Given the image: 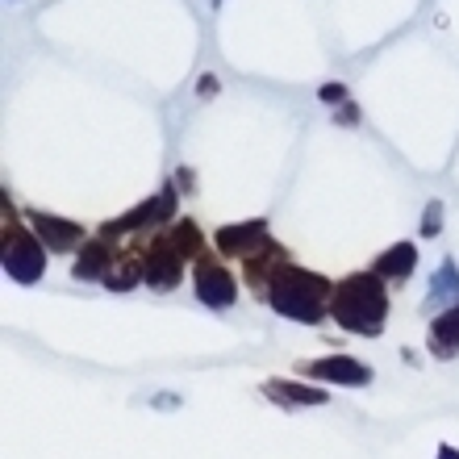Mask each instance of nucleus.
Returning a JSON list of instances; mask_svg holds the SVG:
<instances>
[{
  "instance_id": "5701e85b",
  "label": "nucleus",
  "mask_w": 459,
  "mask_h": 459,
  "mask_svg": "<svg viewBox=\"0 0 459 459\" xmlns=\"http://www.w3.org/2000/svg\"><path fill=\"white\" fill-rule=\"evenodd\" d=\"M213 4H221V0H213Z\"/></svg>"
},
{
  "instance_id": "20e7f679",
  "label": "nucleus",
  "mask_w": 459,
  "mask_h": 459,
  "mask_svg": "<svg viewBox=\"0 0 459 459\" xmlns=\"http://www.w3.org/2000/svg\"><path fill=\"white\" fill-rule=\"evenodd\" d=\"M176 193L180 188H163L159 196H151V201H143V205H134L130 213H121V218L105 221L100 226V234L105 238L117 242L121 234H134V230H146V226H159V221H176Z\"/></svg>"
},
{
  "instance_id": "ddd939ff",
  "label": "nucleus",
  "mask_w": 459,
  "mask_h": 459,
  "mask_svg": "<svg viewBox=\"0 0 459 459\" xmlns=\"http://www.w3.org/2000/svg\"><path fill=\"white\" fill-rule=\"evenodd\" d=\"M451 305H459V267L455 259H443V264L435 267V276H430V297H426V309H451Z\"/></svg>"
},
{
  "instance_id": "9d476101",
  "label": "nucleus",
  "mask_w": 459,
  "mask_h": 459,
  "mask_svg": "<svg viewBox=\"0 0 459 459\" xmlns=\"http://www.w3.org/2000/svg\"><path fill=\"white\" fill-rule=\"evenodd\" d=\"M284 264H289V251H284L280 242L267 238L259 251H251L247 259H242V267H247V289H255L259 297H267V284H272V276H276Z\"/></svg>"
},
{
  "instance_id": "4468645a",
  "label": "nucleus",
  "mask_w": 459,
  "mask_h": 459,
  "mask_svg": "<svg viewBox=\"0 0 459 459\" xmlns=\"http://www.w3.org/2000/svg\"><path fill=\"white\" fill-rule=\"evenodd\" d=\"M430 351H435L438 359H451L459 351V305L443 309V314L430 322Z\"/></svg>"
},
{
  "instance_id": "a211bd4d",
  "label": "nucleus",
  "mask_w": 459,
  "mask_h": 459,
  "mask_svg": "<svg viewBox=\"0 0 459 459\" xmlns=\"http://www.w3.org/2000/svg\"><path fill=\"white\" fill-rule=\"evenodd\" d=\"M438 230H443V201H430V205H426V221H422V234H426V238H435Z\"/></svg>"
},
{
  "instance_id": "9b49d317",
  "label": "nucleus",
  "mask_w": 459,
  "mask_h": 459,
  "mask_svg": "<svg viewBox=\"0 0 459 459\" xmlns=\"http://www.w3.org/2000/svg\"><path fill=\"white\" fill-rule=\"evenodd\" d=\"M213 242H218L221 255H238V259H247V255L259 251V247L267 242V221L251 218V221H238V226H221L218 234H213Z\"/></svg>"
},
{
  "instance_id": "7ed1b4c3",
  "label": "nucleus",
  "mask_w": 459,
  "mask_h": 459,
  "mask_svg": "<svg viewBox=\"0 0 459 459\" xmlns=\"http://www.w3.org/2000/svg\"><path fill=\"white\" fill-rule=\"evenodd\" d=\"M47 272V247L38 234L22 226V221H13L4 226V276L17 280V284H38Z\"/></svg>"
},
{
  "instance_id": "412c9836",
  "label": "nucleus",
  "mask_w": 459,
  "mask_h": 459,
  "mask_svg": "<svg viewBox=\"0 0 459 459\" xmlns=\"http://www.w3.org/2000/svg\"><path fill=\"white\" fill-rule=\"evenodd\" d=\"M218 75H201V88H196V92H201V97H209V92H218Z\"/></svg>"
},
{
  "instance_id": "423d86ee",
  "label": "nucleus",
  "mask_w": 459,
  "mask_h": 459,
  "mask_svg": "<svg viewBox=\"0 0 459 459\" xmlns=\"http://www.w3.org/2000/svg\"><path fill=\"white\" fill-rule=\"evenodd\" d=\"M180 276H184L180 251L171 247L168 234H159V238L143 251V280H146V284H151L155 292H171L176 284H180Z\"/></svg>"
},
{
  "instance_id": "4be33fe9",
  "label": "nucleus",
  "mask_w": 459,
  "mask_h": 459,
  "mask_svg": "<svg viewBox=\"0 0 459 459\" xmlns=\"http://www.w3.org/2000/svg\"><path fill=\"white\" fill-rule=\"evenodd\" d=\"M438 459H459V451H455V447H447V443H443V447H438Z\"/></svg>"
},
{
  "instance_id": "39448f33",
  "label": "nucleus",
  "mask_w": 459,
  "mask_h": 459,
  "mask_svg": "<svg viewBox=\"0 0 459 459\" xmlns=\"http://www.w3.org/2000/svg\"><path fill=\"white\" fill-rule=\"evenodd\" d=\"M193 284H196V301L209 305V309H230L238 301V280L226 272V264L218 259H196V272H193Z\"/></svg>"
},
{
  "instance_id": "6ab92c4d",
  "label": "nucleus",
  "mask_w": 459,
  "mask_h": 459,
  "mask_svg": "<svg viewBox=\"0 0 459 459\" xmlns=\"http://www.w3.org/2000/svg\"><path fill=\"white\" fill-rule=\"evenodd\" d=\"M317 97L326 100V105H347V88L330 80V84H322V92H317Z\"/></svg>"
},
{
  "instance_id": "0eeeda50",
  "label": "nucleus",
  "mask_w": 459,
  "mask_h": 459,
  "mask_svg": "<svg viewBox=\"0 0 459 459\" xmlns=\"http://www.w3.org/2000/svg\"><path fill=\"white\" fill-rule=\"evenodd\" d=\"M305 376H314V380H330V385H347V388H368L372 385V368L359 359H351V355H326V359H309L301 363Z\"/></svg>"
},
{
  "instance_id": "1a4fd4ad",
  "label": "nucleus",
  "mask_w": 459,
  "mask_h": 459,
  "mask_svg": "<svg viewBox=\"0 0 459 459\" xmlns=\"http://www.w3.org/2000/svg\"><path fill=\"white\" fill-rule=\"evenodd\" d=\"M117 259H121L117 242L105 238V234H97V238H88L84 247H80V259L72 264V276L75 280H105Z\"/></svg>"
},
{
  "instance_id": "f257e3e1",
  "label": "nucleus",
  "mask_w": 459,
  "mask_h": 459,
  "mask_svg": "<svg viewBox=\"0 0 459 459\" xmlns=\"http://www.w3.org/2000/svg\"><path fill=\"white\" fill-rule=\"evenodd\" d=\"M330 301H334V284L297 264H284L267 284V305L280 317H292L301 326H317L330 314Z\"/></svg>"
},
{
  "instance_id": "dca6fc26",
  "label": "nucleus",
  "mask_w": 459,
  "mask_h": 459,
  "mask_svg": "<svg viewBox=\"0 0 459 459\" xmlns=\"http://www.w3.org/2000/svg\"><path fill=\"white\" fill-rule=\"evenodd\" d=\"M138 280H143V251H121V259L113 264L109 276H105V289L109 292H130Z\"/></svg>"
},
{
  "instance_id": "f3484780",
  "label": "nucleus",
  "mask_w": 459,
  "mask_h": 459,
  "mask_svg": "<svg viewBox=\"0 0 459 459\" xmlns=\"http://www.w3.org/2000/svg\"><path fill=\"white\" fill-rule=\"evenodd\" d=\"M168 238H171V247L180 251V259H205V234L196 230V221L180 218L168 230Z\"/></svg>"
},
{
  "instance_id": "f8f14e48",
  "label": "nucleus",
  "mask_w": 459,
  "mask_h": 459,
  "mask_svg": "<svg viewBox=\"0 0 459 459\" xmlns=\"http://www.w3.org/2000/svg\"><path fill=\"white\" fill-rule=\"evenodd\" d=\"M413 267H418V247L413 242H393L385 255H376L372 272L380 280H405L413 276Z\"/></svg>"
},
{
  "instance_id": "f03ea898",
  "label": "nucleus",
  "mask_w": 459,
  "mask_h": 459,
  "mask_svg": "<svg viewBox=\"0 0 459 459\" xmlns=\"http://www.w3.org/2000/svg\"><path fill=\"white\" fill-rule=\"evenodd\" d=\"M330 317L342 330H351V334H363V339L385 334V322H388L385 280L376 272H355V276L339 280L334 284V301H330Z\"/></svg>"
},
{
  "instance_id": "2eb2a0df",
  "label": "nucleus",
  "mask_w": 459,
  "mask_h": 459,
  "mask_svg": "<svg viewBox=\"0 0 459 459\" xmlns=\"http://www.w3.org/2000/svg\"><path fill=\"white\" fill-rule=\"evenodd\" d=\"M264 393L272 401H284V405H326L330 401L326 388H309V385H297V380H267Z\"/></svg>"
},
{
  "instance_id": "aec40b11",
  "label": "nucleus",
  "mask_w": 459,
  "mask_h": 459,
  "mask_svg": "<svg viewBox=\"0 0 459 459\" xmlns=\"http://www.w3.org/2000/svg\"><path fill=\"white\" fill-rule=\"evenodd\" d=\"M334 117H339V126H359V105H339V113H334Z\"/></svg>"
},
{
  "instance_id": "6e6552de",
  "label": "nucleus",
  "mask_w": 459,
  "mask_h": 459,
  "mask_svg": "<svg viewBox=\"0 0 459 459\" xmlns=\"http://www.w3.org/2000/svg\"><path fill=\"white\" fill-rule=\"evenodd\" d=\"M25 218L34 221V234L42 238L47 251H72V247H84V226L80 221H67V218H55L47 209H30Z\"/></svg>"
}]
</instances>
